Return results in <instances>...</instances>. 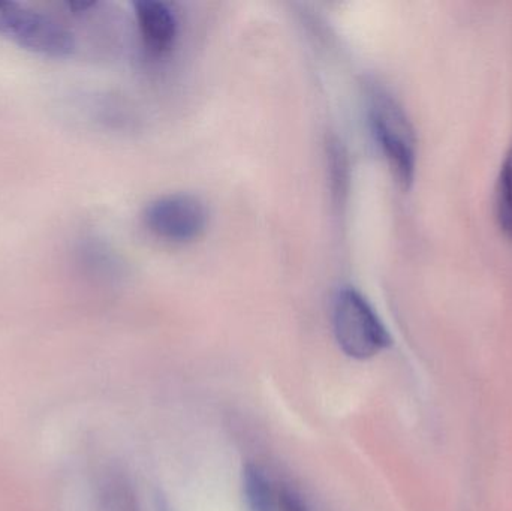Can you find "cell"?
<instances>
[{"mask_svg": "<svg viewBox=\"0 0 512 511\" xmlns=\"http://www.w3.org/2000/svg\"><path fill=\"white\" fill-rule=\"evenodd\" d=\"M0 36L51 59H65L77 50L68 21L33 3L0 0Z\"/></svg>", "mask_w": 512, "mask_h": 511, "instance_id": "cell-1", "label": "cell"}, {"mask_svg": "<svg viewBox=\"0 0 512 511\" xmlns=\"http://www.w3.org/2000/svg\"><path fill=\"white\" fill-rule=\"evenodd\" d=\"M369 123L397 182L409 188L417 167V138L402 105L385 90L373 89L369 95Z\"/></svg>", "mask_w": 512, "mask_h": 511, "instance_id": "cell-2", "label": "cell"}, {"mask_svg": "<svg viewBox=\"0 0 512 511\" xmlns=\"http://www.w3.org/2000/svg\"><path fill=\"white\" fill-rule=\"evenodd\" d=\"M333 329L340 350L357 360L372 359L391 345V336L363 294L354 288L337 291Z\"/></svg>", "mask_w": 512, "mask_h": 511, "instance_id": "cell-3", "label": "cell"}, {"mask_svg": "<svg viewBox=\"0 0 512 511\" xmlns=\"http://www.w3.org/2000/svg\"><path fill=\"white\" fill-rule=\"evenodd\" d=\"M144 225L153 236L173 243H188L203 236L209 213L200 198L170 194L156 198L144 210Z\"/></svg>", "mask_w": 512, "mask_h": 511, "instance_id": "cell-4", "label": "cell"}, {"mask_svg": "<svg viewBox=\"0 0 512 511\" xmlns=\"http://www.w3.org/2000/svg\"><path fill=\"white\" fill-rule=\"evenodd\" d=\"M135 17L141 39L153 54H165L176 42L179 23L167 3L159 0H140L135 3Z\"/></svg>", "mask_w": 512, "mask_h": 511, "instance_id": "cell-5", "label": "cell"}, {"mask_svg": "<svg viewBox=\"0 0 512 511\" xmlns=\"http://www.w3.org/2000/svg\"><path fill=\"white\" fill-rule=\"evenodd\" d=\"M243 488H245L246 503L251 511L279 510V495L274 494L270 480L255 465H248L243 471Z\"/></svg>", "mask_w": 512, "mask_h": 511, "instance_id": "cell-6", "label": "cell"}, {"mask_svg": "<svg viewBox=\"0 0 512 511\" xmlns=\"http://www.w3.org/2000/svg\"><path fill=\"white\" fill-rule=\"evenodd\" d=\"M496 218L508 239H512V147L505 156L496 189Z\"/></svg>", "mask_w": 512, "mask_h": 511, "instance_id": "cell-7", "label": "cell"}, {"mask_svg": "<svg viewBox=\"0 0 512 511\" xmlns=\"http://www.w3.org/2000/svg\"><path fill=\"white\" fill-rule=\"evenodd\" d=\"M280 511H306V507L301 503L300 498L294 492L283 489L279 494Z\"/></svg>", "mask_w": 512, "mask_h": 511, "instance_id": "cell-8", "label": "cell"}]
</instances>
